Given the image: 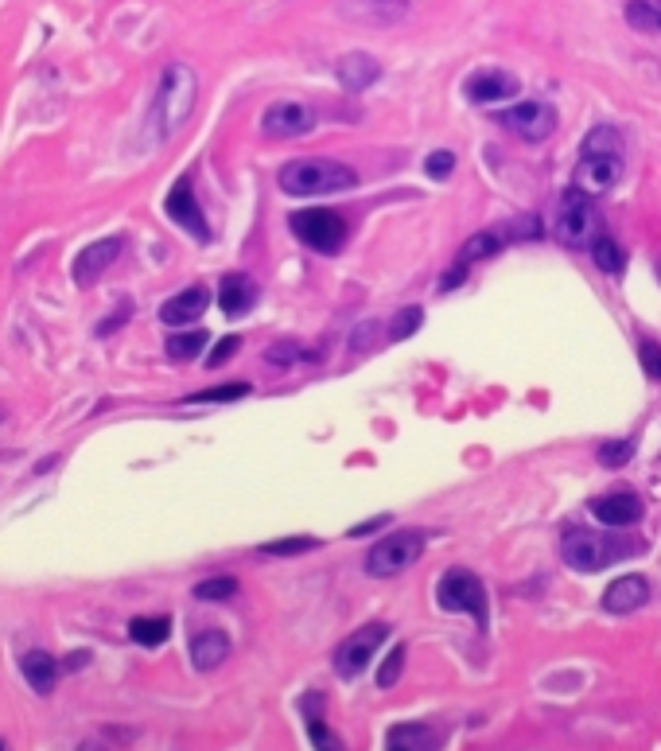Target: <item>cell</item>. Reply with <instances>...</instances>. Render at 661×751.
I'll list each match as a JSON object with an SVG mask.
<instances>
[{"label": "cell", "instance_id": "obj_43", "mask_svg": "<svg viewBox=\"0 0 661 751\" xmlns=\"http://www.w3.org/2000/svg\"><path fill=\"white\" fill-rule=\"evenodd\" d=\"M385 522H389V514H378V518H370V522H362V526H354V530H350V537L374 534V530H382Z\"/></svg>", "mask_w": 661, "mask_h": 751}, {"label": "cell", "instance_id": "obj_4", "mask_svg": "<svg viewBox=\"0 0 661 751\" xmlns=\"http://www.w3.org/2000/svg\"><path fill=\"white\" fill-rule=\"evenodd\" d=\"M436 604L444 611H463L479 627H487V588H483V580L471 573V569H448V573L440 576Z\"/></svg>", "mask_w": 661, "mask_h": 751}, {"label": "cell", "instance_id": "obj_12", "mask_svg": "<svg viewBox=\"0 0 661 751\" xmlns=\"http://www.w3.org/2000/svg\"><path fill=\"white\" fill-rule=\"evenodd\" d=\"M315 129V109L304 102H273L261 113V133L273 141H292Z\"/></svg>", "mask_w": 661, "mask_h": 751}, {"label": "cell", "instance_id": "obj_35", "mask_svg": "<svg viewBox=\"0 0 661 751\" xmlns=\"http://www.w3.org/2000/svg\"><path fill=\"white\" fill-rule=\"evenodd\" d=\"M253 390H249V382H230V386H214V390H203V394H191L187 401H199V405H207V401H242V397H249Z\"/></svg>", "mask_w": 661, "mask_h": 751}, {"label": "cell", "instance_id": "obj_6", "mask_svg": "<svg viewBox=\"0 0 661 751\" xmlns=\"http://www.w3.org/2000/svg\"><path fill=\"white\" fill-rule=\"evenodd\" d=\"M424 553V530H397V534L382 537L370 557H366V573L370 576H397L405 573L413 561Z\"/></svg>", "mask_w": 661, "mask_h": 751}, {"label": "cell", "instance_id": "obj_13", "mask_svg": "<svg viewBox=\"0 0 661 751\" xmlns=\"http://www.w3.org/2000/svg\"><path fill=\"white\" fill-rule=\"evenodd\" d=\"M576 191L584 195H603L623 179V156H580L576 164Z\"/></svg>", "mask_w": 661, "mask_h": 751}, {"label": "cell", "instance_id": "obj_22", "mask_svg": "<svg viewBox=\"0 0 661 751\" xmlns=\"http://www.w3.org/2000/svg\"><path fill=\"white\" fill-rule=\"evenodd\" d=\"M226 658H230V635H226V631L210 627V631H199V635L191 639V666H195L199 674L218 670Z\"/></svg>", "mask_w": 661, "mask_h": 751}, {"label": "cell", "instance_id": "obj_15", "mask_svg": "<svg viewBox=\"0 0 661 751\" xmlns=\"http://www.w3.org/2000/svg\"><path fill=\"white\" fill-rule=\"evenodd\" d=\"M518 90H522V82H518L510 71H479L463 82V94H467L471 102H479V106L506 102V98H514Z\"/></svg>", "mask_w": 661, "mask_h": 751}, {"label": "cell", "instance_id": "obj_9", "mask_svg": "<svg viewBox=\"0 0 661 751\" xmlns=\"http://www.w3.org/2000/svg\"><path fill=\"white\" fill-rule=\"evenodd\" d=\"M494 121H498L502 129H510L518 141H529V144L549 141V137L557 133V109L549 106V102H522V106H510V109H502Z\"/></svg>", "mask_w": 661, "mask_h": 751}, {"label": "cell", "instance_id": "obj_1", "mask_svg": "<svg viewBox=\"0 0 661 751\" xmlns=\"http://www.w3.org/2000/svg\"><path fill=\"white\" fill-rule=\"evenodd\" d=\"M646 549V541L627 530H588V526H572L560 537V553L564 565L576 573H603L627 557H638Z\"/></svg>", "mask_w": 661, "mask_h": 751}, {"label": "cell", "instance_id": "obj_21", "mask_svg": "<svg viewBox=\"0 0 661 751\" xmlns=\"http://www.w3.org/2000/svg\"><path fill=\"white\" fill-rule=\"evenodd\" d=\"M409 4L413 0H350L343 12H347L350 20H358V24L389 28V24H397V20L409 16Z\"/></svg>", "mask_w": 661, "mask_h": 751}, {"label": "cell", "instance_id": "obj_41", "mask_svg": "<svg viewBox=\"0 0 661 751\" xmlns=\"http://www.w3.org/2000/svg\"><path fill=\"white\" fill-rule=\"evenodd\" d=\"M374 331H378V323H374V320L358 323V327H354V339H350V351H354V355H366V351H370V343H374Z\"/></svg>", "mask_w": 661, "mask_h": 751}, {"label": "cell", "instance_id": "obj_14", "mask_svg": "<svg viewBox=\"0 0 661 751\" xmlns=\"http://www.w3.org/2000/svg\"><path fill=\"white\" fill-rule=\"evenodd\" d=\"M642 499L634 491H611V495H599L592 499V514L607 526V530H630L638 518H642Z\"/></svg>", "mask_w": 661, "mask_h": 751}, {"label": "cell", "instance_id": "obj_16", "mask_svg": "<svg viewBox=\"0 0 661 751\" xmlns=\"http://www.w3.org/2000/svg\"><path fill=\"white\" fill-rule=\"evenodd\" d=\"M207 304H210V292L203 285L183 288V292H175V296H168V300L160 304V323H168V327H191V323L207 312Z\"/></svg>", "mask_w": 661, "mask_h": 751}, {"label": "cell", "instance_id": "obj_10", "mask_svg": "<svg viewBox=\"0 0 661 751\" xmlns=\"http://www.w3.org/2000/svg\"><path fill=\"white\" fill-rule=\"evenodd\" d=\"M164 211H168V218H172L179 230H187V234L199 238V242H210L207 215H203V207H199V199H195L191 176L175 179V187L168 191V199H164Z\"/></svg>", "mask_w": 661, "mask_h": 751}, {"label": "cell", "instance_id": "obj_20", "mask_svg": "<svg viewBox=\"0 0 661 751\" xmlns=\"http://www.w3.org/2000/svg\"><path fill=\"white\" fill-rule=\"evenodd\" d=\"M218 304H222V312H226L230 320L249 316L253 304H257V285H253V277H245V273H226L222 285H218Z\"/></svg>", "mask_w": 661, "mask_h": 751}, {"label": "cell", "instance_id": "obj_18", "mask_svg": "<svg viewBox=\"0 0 661 751\" xmlns=\"http://www.w3.org/2000/svg\"><path fill=\"white\" fill-rule=\"evenodd\" d=\"M646 600H650V584H646V576L638 573L611 580L607 592H603V608L611 611V615H630V611L642 608Z\"/></svg>", "mask_w": 661, "mask_h": 751}, {"label": "cell", "instance_id": "obj_38", "mask_svg": "<svg viewBox=\"0 0 661 751\" xmlns=\"http://www.w3.org/2000/svg\"><path fill=\"white\" fill-rule=\"evenodd\" d=\"M424 172H428V179H448L455 172V156L448 152V148L432 152V156L424 160Z\"/></svg>", "mask_w": 661, "mask_h": 751}, {"label": "cell", "instance_id": "obj_11", "mask_svg": "<svg viewBox=\"0 0 661 751\" xmlns=\"http://www.w3.org/2000/svg\"><path fill=\"white\" fill-rule=\"evenodd\" d=\"M121 250H125V238H121V234H109V238H98V242H90L86 250L74 257V265H70V273H74V285H78V288L98 285L105 273L113 269V261L121 257Z\"/></svg>", "mask_w": 661, "mask_h": 751}, {"label": "cell", "instance_id": "obj_33", "mask_svg": "<svg viewBox=\"0 0 661 751\" xmlns=\"http://www.w3.org/2000/svg\"><path fill=\"white\" fill-rule=\"evenodd\" d=\"M234 592H238V580H234V576H210L203 584H195V600H207V604L230 600Z\"/></svg>", "mask_w": 661, "mask_h": 751}, {"label": "cell", "instance_id": "obj_17", "mask_svg": "<svg viewBox=\"0 0 661 751\" xmlns=\"http://www.w3.org/2000/svg\"><path fill=\"white\" fill-rule=\"evenodd\" d=\"M444 748V732H436L424 720H405L393 724L385 736V751H440Z\"/></svg>", "mask_w": 661, "mask_h": 751}, {"label": "cell", "instance_id": "obj_26", "mask_svg": "<svg viewBox=\"0 0 661 751\" xmlns=\"http://www.w3.org/2000/svg\"><path fill=\"white\" fill-rule=\"evenodd\" d=\"M172 635V619L168 615H140L129 623V639L137 646H160Z\"/></svg>", "mask_w": 661, "mask_h": 751}, {"label": "cell", "instance_id": "obj_31", "mask_svg": "<svg viewBox=\"0 0 661 751\" xmlns=\"http://www.w3.org/2000/svg\"><path fill=\"white\" fill-rule=\"evenodd\" d=\"M323 541L319 537H280V541H269V545H261V553L265 557H296V553H312V549H319Z\"/></svg>", "mask_w": 661, "mask_h": 751}, {"label": "cell", "instance_id": "obj_5", "mask_svg": "<svg viewBox=\"0 0 661 751\" xmlns=\"http://www.w3.org/2000/svg\"><path fill=\"white\" fill-rule=\"evenodd\" d=\"M595 230H599V211H595L592 195L584 191H564L560 195V211H557V234L564 246L580 250V246H592Z\"/></svg>", "mask_w": 661, "mask_h": 751}, {"label": "cell", "instance_id": "obj_30", "mask_svg": "<svg viewBox=\"0 0 661 751\" xmlns=\"http://www.w3.org/2000/svg\"><path fill=\"white\" fill-rule=\"evenodd\" d=\"M304 713H308V740H312V748L315 751H347V744L323 724V716L319 713H312L308 705H304Z\"/></svg>", "mask_w": 661, "mask_h": 751}, {"label": "cell", "instance_id": "obj_44", "mask_svg": "<svg viewBox=\"0 0 661 751\" xmlns=\"http://www.w3.org/2000/svg\"><path fill=\"white\" fill-rule=\"evenodd\" d=\"M463 277H467V265H459V261H455V269L448 273V277H444V281H440V292H448V288L463 285Z\"/></svg>", "mask_w": 661, "mask_h": 751}, {"label": "cell", "instance_id": "obj_48", "mask_svg": "<svg viewBox=\"0 0 661 751\" xmlns=\"http://www.w3.org/2000/svg\"><path fill=\"white\" fill-rule=\"evenodd\" d=\"M0 751H8V748H4V744H0Z\"/></svg>", "mask_w": 661, "mask_h": 751}, {"label": "cell", "instance_id": "obj_8", "mask_svg": "<svg viewBox=\"0 0 661 751\" xmlns=\"http://www.w3.org/2000/svg\"><path fill=\"white\" fill-rule=\"evenodd\" d=\"M389 639V623H366V627H358L354 635H347L343 643H339V650H335V674L343 681L358 678L366 666H370V658L378 654V646Z\"/></svg>", "mask_w": 661, "mask_h": 751}, {"label": "cell", "instance_id": "obj_24", "mask_svg": "<svg viewBox=\"0 0 661 751\" xmlns=\"http://www.w3.org/2000/svg\"><path fill=\"white\" fill-rule=\"evenodd\" d=\"M510 238L502 234V226H494V230H483V234H475V238H467V246L459 250V265H475V261H487V257H494V253L502 250Z\"/></svg>", "mask_w": 661, "mask_h": 751}, {"label": "cell", "instance_id": "obj_42", "mask_svg": "<svg viewBox=\"0 0 661 751\" xmlns=\"http://www.w3.org/2000/svg\"><path fill=\"white\" fill-rule=\"evenodd\" d=\"M642 366H646L650 378H661V347L646 343V347H642Z\"/></svg>", "mask_w": 661, "mask_h": 751}, {"label": "cell", "instance_id": "obj_34", "mask_svg": "<svg viewBox=\"0 0 661 751\" xmlns=\"http://www.w3.org/2000/svg\"><path fill=\"white\" fill-rule=\"evenodd\" d=\"M420 323H424V312H420L417 304H413V308H401V312L393 316V323H389V339H393V343H401V339L417 335Z\"/></svg>", "mask_w": 661, "mask_h": 751}, {"label": "cell", "instance_id": "obj_39", "mask_svg": "<svg viewBox=\"0 0 661 751\" xmlns=\"http://www.w3.org/2000/svg\"><path fill=\"white\" fill-rule=\"evenodd\" d=\"M129 320H133V300H121V304H117V312H113V316H105V320L98 323V335H102V339H109L113 331H121Z\"/></svg>", "mask_w": 661, "mask_h": 751}, {"label": "cell", "instance_id": "obj_47", "mask_svg": "<svg viewBox=\"0 0 661 751\" xmlns=\"http://www.w3.org/2000/svg\"><path fill=\"white\" fill-rule=\"evenodd\" d=\"M4 421H8V409H4V405H0V425H4Z\"/></svg>", "mask_w": 661, "mask_h": 751}, {"label": "cell", "instance_id": "obj_32", "mask_svg": "<svg viewBox=\"0 0 661 751\" xmlns=\"http://www.w3.org/2000/svg\"><path fill=\"white\" fill-rule=\"evenodd\" d=\"M401 670H405V646L393 643L389 646V654L382 658V666H378V689H393L397 681H401Z\"/></svg>", "mask_w": 661, "mask_h": 751}, {"label": "cell", "instance_id": "obj_23", "mask_svg": "<svg viewBox=\"0 0 661 751\" xmlns=\"http://www.w3.org/2000/svg\"><path fill=\"white\" fill-rule=\"evenodd\" d=\"M20 670H24V678H28V685H32L39 697H47L59 685V662L47 650H28L20 658Z\"/></svg>", "mask_w": 661, "mask_h": 751}, {"label": "cell", "instance_id": "obj_3", "mask_svg": "<svg viewBox=\"0 0 661 751\" xmlns=\"http://www.w3.org/2000/svg\"><path fill=\"white\" fill-rule=\"evenodd\" d=\"M280 191L308 199V195H335L358 183L354 168H347L343 160H327V156H304V160H288L280 168Z\"/></svg>", "mask_w": 661, "mask_h": 751}, {"label": "cell", "instance_id": "obj_40", "mask_svg": "<svg viewBox=\"0 0 661 751\" xmlns=\"http://www.w3.org/2000/svg\"><path fill=\"white\" fill-rule=\"evenodd\" d=\"M238 347H242V339H238V335H226V339H222V343H218V347L207 355V366H210V370H214V366H222L226 358L238 355Z\"/></svg>", "mask_w": 661, "mask_h": 751}, {"label": "cell", "instance_id": "obj_19", "mask_svg": "<svg viewBox=\"0 0 661 751\" xmlns=\"http://www.w3.org/2000/svg\"><path fill=\"white\" fill-rule=\"evenodd\" d=\"M335 74H339V86H343V90L362 94V90H370V86L382 78V63H378L374 55H366V51H350V55L339 59Z\"/></svg>", "mask_w": 661, "mask_h": 751}, {"label": "cell", "instance_id": "obj_36", "mask_svg": "<svg viewBox=\"0 0 661 751\" xmlns=\"http://www.w3.org/2000/svg\"><path fill=\"white\" fill-rule=\"evenodd\" d=\"M265 358H269L273 366H280V370H288V366H296L300 358H312V351H300V343L284 339V343H273V347L265 351Z\"/></svg>", "mask_w": 661, "mask_h": 751}, {"label": "cell", "instance_id": "obj_29", "mask_svg": "<svg viewBox=\"0 0 661 751\" xmlns=\"http://www.w3.org/2000/svg\"><path fill=\"white\" fill-rule=\"evenodd\" d=\"M592 257H595V265H599L603 273H611V277H619V273L627 269V253L619 250V242H615V238H595Z\"/></svg>", "mask_w": 661, "mask_h": 751}, {"label": "cell", "instance_id": "obj_7", "mask_svg": "<svg viewBox=\"0 0 661 751\" xmlns=\"http://www.w3.org/2000/svg\"><path fill=\"white\" fill-rule=\"evenodd\" d=\"M292 234H296L308 250L331 257V253L343 250V242H347V222L335 215V211H323V207H315V211H296V215H292Z\"/></svg>", "mask_w": 661, "mask_h": 751}, {"label": "cell", "instance_id": "obj_46", "mask_svg": "<svg viewBox=\"0 0 661 751\" xmlns=\"http://www.w3.org/2000/svg\"><path fill=\"white\" fill-rule=\"evenodd\" d=\"M78 751H105V748H102V744H94V740H90V744H82Z\"/></svg>", "mask_w": 661, "mask_h": 751}, {"label": "cell", "instance_id": "obj_2", "mask_svg": "<svg viewBox=\"0 0 661 751\" xmlns=\"http://www.w3.org/2000/svg\"><path fill=\"white\" fill-rule=\"evenodd\" d=\"M199 102V78L187 63H168L160 74V86H156V98L148 109V129L156 141H172L175 133L187 125V117L195 113Z\"/></svg>", "mask_w": 661, "mask_h": 751}, {"label": "cell", "instance_id": "obj_28", "mask_svg": "<svg viewBox=\"0 0 661 751\" xmlns=\"http://www.w3.org/2000/svg\"><path fill=\"white\" fill-rule=\"evenodd\" d=\"M584 156H623V137L611 125H599L584 137Z\"/></svg>", "mask_w": 661, "mask_h": 751}, {"label": "cell", "instance_id": "obj_37", "mask_svg": "<svg viewBox=\"0 0 661 751\" xmlns=\"http://www.w3.org/2000/svg\"><path fill=\"white\" fill-rule=\"evenodd\" d=\"M630 456H634V444H630V440H607V444H599L603 467H623V464H630Z\"/></svg>", "mask_w": 661, "mask_h": 751}, {"label": "cell", "instance_id": "obj_27", "mask_svg": "<svg viewBox=\"0 0 661 751\" xmlns=\"http://www.w3.org/2000/svg\"><path fill=\"white\" fill-rule=\"evenodd\" d=\"M627 24L634 32H661V0H630L627 4Z\"/></svg>", "mask_w": 661, "mask_h": 751}, {"label": "cell", "instance_id": "obj_45", "mask_svg": "<svg viewBox=\"0 0 661 751\" xmlns=\"http://www.w3.org/2000/svg\"><path fill=\"white\" fill-rule=\"evenodd\" d=\"M86 662H90V654H86V650H82V654H70V658H67V670H82Z\"/></svg>", "mask_w": 661, "mask_h": 751}, {"label": "cell", "instance_id": "obj_25", "mask_svg": "<svg viewBox=\"0 0 661 751\" xmlns=\"http://www.w3.org/2000/svg\"><path fill=\"white\" fill-rule=\"evenodd\" d=\"M203 347H207V331L203 327H183V331L168 335V343H164L168 358H175V362H191L195 355H203Z\"/></svg>", "mask_w": 661, "mask_h": 751}]
</instances>
